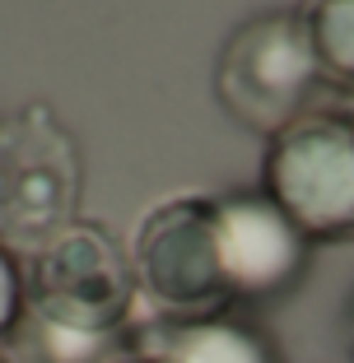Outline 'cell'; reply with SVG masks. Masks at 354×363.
Wrapping results in <instances>:
<instances>
[{"label":"cell","instance_id":"6","mask_svg":"<svg viewBox=\"0 0 354 363\" xmlns=\"http://www.w3.org/2000/svg\"><path fill=\"white\" fill-rule=\"evenodd\" d=\"M219 266H224L228 303L284 298L308 270V238L275 210L261 191L215 196Z\"/></svg>","mask_w":354,"mask_h":363},{"label":"cell","instance_id":"10","mask_svg":"<svg viewBox=\"0 0 354 363\" xmlns=\"http://www.w3.org/2000/svg\"><path fill=\"white\" fill-rule=\"evenodd\" d=\"M108 363H163V359H159V354H150V350H145L140 340H131L126 350H121V354H112Z\"/></svg>","mask_w":354,"mask_h":363},{"label":"cell","instance_id":"8","mask_svg":"<svg viewBox=\"0 0 354 363\" xmlns=\"http://www.w3.org/2000/svg\"><path fill=\"white\" fill-rule=\"evenodd\" d=\"M294 14L308 38L322 89L354 98V0H303Z\"/></svg>","mask_w":354,"mask_h":363},{"label":"cell","instance_id":"4","mask_svg":"<svg viewBox=\"0 0 354 363\" xmlns=\"http://www.w3.org/2000/svg\"><path fill=\"white\" fill-rule=\"evenodd\" d=\"M79 150L47 107L0 121V247H43L75 224Z\"/></svg>","mask_w":354,"mask_h":363},{"label":"cell","instance_id":"2","mask_svg":"<svg viewBox=\"0 0 354 363\" xmlns=\"http://www.w3.org/2000/svg\"><path fill=\"white\" fill-rule=\"evenodd\" d=\"M215 94L238 126L275 140L299 117L317 112L322 75L294 10H270L233 28L215 65Z\"/></svg>","mask_w":354,"mask_h":363},{"label":"cell","instance_id":"1","mask_svg":"<svg viewBox=\"0 0 354 363\" xmlns=\"http://www.w3.org/2000/svg\"><path fill=\"white\" fill-rule=\"evenodd\" d=\"M261 196L308 242L354 238V117L308 112L266 145Z\"/></svg>","mask_w":354,"mask_h":363},{"label":"cell","instance_id":"12","mask_svg":"<svg viewBox=\"0 0 354 363\" xmlns=\"http://www.w3.org/2000/svg\"><path fill=\"white\" fill-rule=\"evenodd\" d=\"M0 363H10V359H5V354H0Z\"/></svg>","mask_w":354,"mask_h":363},{"label":"cell","instance_id":"9","mask_svg":"<svg viewBox=\"0 0 354 363\" xmlns=\"http://www.w3.org/2000/svg\"><path fill=\"white\" fill-rule=\"evenodd\" d=\"M23 308H28V289H23V275L14 266V257L0 247V335H10L19 326Z\"/></svg>","mask_w":354,"mask_h":363},{"label":"cell","instance_id":"5","mask_svg":"<svg viewBox=\"0 0 354 363\" xmlns=\"http://www.w3.org/2000/svg\"><path fill=\"white\" fill-rule=\"evenodd\" d=\"M135 284L150 289L168 317H215L233 312L219 266L215 196H177L145 214L135 233Z\"/></svg>","mask_w":354,"mask_h":363},{"label":"cell","instance_id":"3","mask_svg":"<svg viewBox=\"0 0 354 363\" xmlns=\"http://www.w3.org/2000/svg\"><path fill=\"white\" fill-rule=\"evenodd\" d=\"M23 289L33 321L94 340H117L135 303V266L98 224H70L38 247Z\"/></svg>","mask_w":354,"mask_h":363},{"label":"cell","instance_id":"7","mask_svg":"<svg viewBox=\"0 0 354 363\" xmlns=\"http://www.w3.org/2000/svg\"><path fill=\"white\" fill-rule=\"evenodd\" d=\"M163 363H280V350L257 321L238 312L215 317H163L135 335Z\"/></svg>","mask_w":354,"mask_h":363},{"label":"cell","instance_id":"11","mask_svg":"<svg viewBox=\"0 0 354 363\" xmlns=\"http://www.w3.org/2000/svg\"><path fill=\"white\" fill-rule=\"evenodd\" d=\"M350 350H354V303H350Z\"/></svg>","mask_w":354,"mask_h":363}]
</instances>
